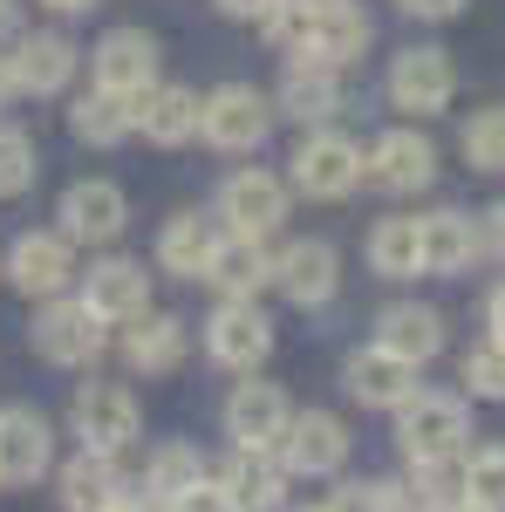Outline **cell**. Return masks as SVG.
Returning a JSON list of instances; mask_svg holds the SVG:
<instances>
[{"label":"cell","instance_id":"6da1fadb","mask_svg":"<svg viewBox=\"0 0 505 512\" xmlns=\"http://www.w3.org/2000/svg\"><path fill=\"white\" fill-rule=\"evenodd\" d=\"M465 437H471V410L451 390H417L396 410V444H403L410 465L417 458H465Z\"/></svg>","mask_w":505,"mask_h":512},{"label":"cell","instance_id":"7a4b0ae2","mask_svg":"<svg viewBox=\"0 0 505 512\" xmlns=\"http://www.w3.org/2000/svg\"><path fill=\"white\" fill-rule=\"evenodd\" d=\"M273 130V103L253 82H219L205 103H198V137L212 151H260Z\"/></svg>","mask_w":505,"mask_h":512},{"label":"cell","instance_id":"3957f363","mask_svg":"<svg viewBox=\"0 0 505 512\" xmlns=\"http://www.w3.org/2000/svg\"><path fill=\"white\" fill-rule=\"evenodd\" d=\"M362 178L389 198H410V192H430L437 185V144L424 130H383L362 158Z\"/></svg>","mask_w":505,"mask_h":512},{"label":"cell","instance_id":"277c9868","mask_svg":"<svg viewBox=\"0 0 505 512\" xmlns=\"http://www.w3.org/2000/svg\"><path fill=\"white\" fill-rule=\"evenodd\" d=\"M458 96V69H451V48H403L396 62H389V103L396 110H410V117H437L444 103Z\"/></svg>","mask_w":505,"mask_h":512},{"label":"cell","instance_id":"5b68a950","mask_svg":"<svg viewBox=\"0 0 505 512\" xmlns=\"http://www.w3.org/2000/svg\"><path fill=\"white\" fill-rule=\"evenodd\" d=\"M294 192H308V198H349L355 185H362V151H355L342 130H308L301 137V151H294Z\"/></svg>","mask_w":505,"mask_h":512},{"label":"cell","instance_id":"8992f818","mask_svg":"<svg viewBox=\"0 0 505 512\" xmlns=\"http://www.w3.org/2000/svg\"><path fill=\"white\" fill-rule=\"evenodd\" d=\"M205 349H212L219 369L253 376V369L273 355V321L260 315V301H219V315L205 321Z\"/></svg>","mask_w":505,"mask_h":512},{"label":"cell","instance_id":"52a82bcc","mask_svg":"<svg viewBox=\"0 0 505 512\" xmlns=\"http://www.w3.org/2000/svg\"><path fill=\"white\" fill-rule=\"evenodd\" d=\"M280 465L294 478H335L349 465V424L328 417V410H301L280 437Z\"/></svg>","mask_w":505,"mask_h":512},{"label":"cell","instance_id":"ba28073f","mask_svg":"<svg viewBox=\"0 0 505 512\" xmlns=\"http://www.w3.org/2000/svg\"><path fill=\"white\" fill-rule=\"evenodd\" d=\"M219 219H226V233H239V239L280 233V219H287V185H280L273 171H233V178L219 185Z\"/></svg>","mask_w":505,"mask_h":512},{"label":"cell","instance_id":"9c48e42d","mask_svg":"<svg viewBox=\"0 0 505 512\" xmlns=\"http://www.w3.org/2000/svg\"><path fill=\"white\" fill-rule=\"evenodd\" d=\"M342 383H349V396L362 410H403V403L417 396V362H403L396 349L369 342V349H355L349 362H342Z\"/></svg>","mask_w":505,"mask_h":512},{"label":"cell","instance_id":"30bf717a","mask_svg":"<svg viewBox=\"0 0 505 512\" xmlns=\"http://www.w3.org/2000/svg\"><path fill=\"white\" fill-rule=\"evenodd\" d=\"M103 328H110V321L89 315V301H62V294H55L35 321V349L48 355V362H62V369H82V362L103 355Z\"/></svg>","mask_w":505,"mask_h":512},{"label":"cell","instance_id":"8fae6325","mask_svg":"<svg viewBox=\"0 0 505 512\" xmlns=\"http://www.w3.org/2000/svg\"><path fill=\"white\" fill-rule=\"evenodd\" d=\"M287 424H294V403L280 383H239L226 396V431H233L239 451H280Z\"/></svg>","mask_w":505,"mask_h":512},{"label":"cell","instance_id":"7c38bea8","mask_svg":"<svg viewBox=\"0 0 505 512\" xmlns=\"http://www.w3.org/2000/svg\"><path fill=\"white\" fill-rule=\"evenodd\" d=\"M273 287H280L294 308H321V301H335V287H342V260H335V246H328V239H294V246H280V253H273Z\"/></svg>","mask_w":505,"mask_h":512},{"label":"cell","instance_id":"4fadbf2b","mask_svg":"<svg viewBox=\"0 0 505 512\" xmlns=\"http://www.w3.org/2000/svg\"><path fill=\"white\" fill-rule=\"evenodd\" d=\"M55 458V431L48 417L28 410V403H7L0 410V485H35Z\"/></svg>","mask_w":505,"mask_h":512},{"label":"cell","instance_id":"5bb4252c","mask_svg":"<svg viewBox=\"0 0 505 512\" xmlns=\"http://www.w3.org/2000/svg\"><path fill=\"white\" fill-rule=\"evenodd\" d=\"M89 69H96V89H110V96H144L157 82V41L144 28H110L96 41Z\"/></svg>","mask_w":505,"mask_h":512},{"label":"cell","instance_id":"9a60e30c","mask_svg":"<svg viewBox=\"0 0 505 512\" xmlns=\"http://www.w3.org/2000/svg\"><path fill=\"white\" fill-rule=\"evenodd\" d=\"M76 437H82V451H110L117 458L123 444L137 437V396L123 383H89L76 396Z\"/></svg>","mask_w":505,"mask_h":512},{"label":"cell","instance_id":"2e32d148","mask_svg":"<svg viewBox=\"0 0 505 512\" xmlns=\"http://www.w3.org/2000/svg\"><path fill=\"white\" fill-rule=\"evenodd\" d=\"M69 246L76 239L69 233H21L14 239V253H7V280L28 294V301H55L62 287H69V274H76V260H69Z\"/></svg>","mask_w":505,"mask_h":512},{"label":"cell","instance_id":"e0dca14e","mask_svg":"<svg viewBox=\"0 0 505 512\" xmlns=\"http://www.w3.org/2000/svg\"><path fill=\"white\" fill-rule=\"evenodd\" d=\"M123 219H130V198L110 178H82L62 192V233L82 239V246H110L123 233Z\"/></svg>","mask_w":505,"mask_h":512},{"label":"cell","instance_id":"ac0fdd59","mask_svg":"<svg viewBox=\"0 0 505 512\" xmlns=\"http://www.w3.org/2000/svg\"><path fill=\"white\" fill-rule=\"evenodd\" d=\"M369 35H376V28H369V14H362V7H349V0H321L301 62H321V69H335V76H342L349 62H362Z\"/></svg>","mask_w":505,"mask_h":512},{"label":"cell","instance_id":"d6986e66","mask_svg":"<svg viewBox=\"0 0 505 512\" xmlns=\"http://www.w3.org/2000/svg\"><path fill=\"white\" fill-rule=\"evenodd\" d=\"M478 253H485V226L458 212V205H444V212H430L424 219V274L437 280H458L478 267Z\"/></svg>","mask_w":505,"mask_h":512},{"label":"cell","instance_id":"ffe728a7","mask_svg":"<svg viewBox=\"0 0 505 512\" xmlns=\"http://www.w3.org/2000/svg\"><path fill=\"white\" fill-rule=\"evenodd\" d=\"M219 492L233 499V512H280V499H287V465L273 458V451H239L219 465Z\"/></svg>","mask_w":505,"mask_h":512},{"label":"cell","instance_id":"44dd1931","mask_svg":"<svg viewBox=\"0 0 505 512\" xmlns=\"http://www.w3.org/2000/svg\"><path fill=\"white\" fill-rule=\"evenodd\" d=\"M82 301L103 321H137V315H151V274L137 260H96L89 280H82Z\"/></svg>","mask_w":505,"mask_h":512},{"label":"cell","instance_id":"7402d4cb","mask_svg":"<svg viewBox=\"0 0 505 512\" xmlns=\"http://www.w3.org/2000/svg\"><path fill=\"white\" fill-rule=\"evenodd\" d=\"M205 287L219 294V301H253L260 287H273V253L267 239H219V253H212V267H205Z\"/></svg>","mask_w":505,"mask_h":512},{"label":"cell","instance_id":"603a6c76","mask_svg":"<svg viewBox=\"0 0 505 512\" xmlns=\"http://www.w3.org/2000/svg\"><path fill=\"white\" fill-rule=\"evenodd\" d=\"M130 117H137V130L151 137V144H192L198 137V96L192 89H178V82H151L144 96H130Z\"/></svg>","mask_w":505,"mask_h":512},{"label":"cell","instance_id":"cb8c5ba5","mask_svg":"<svg viewBox=\"0 0 505 512\" xmlns=\"http://www.w3.org/2000/svg\"><path fill=\"white\" fill-rule=\"evenodd\" d=\"M376 342L424 369V362L444 355V315L424 308V301H396V308H383V321H376Z\"/></svg>","mask_w":505,"mask_h":512},{"label":"cell","instance_id":"d4e9b609","mask_svg":"<svg viewBox=\"0 0 505 512\" xmlns=\"http://www.w3.org/2000/svg\"><path fill=\"white\" fill-rule=\"evenodd\" d=\"M76 76V41L69 35H21L14 41V82L28 96H55Z\"/></svg>","mask_w":505,"mask_h":512},{"label":"cell","instance_id":"484cf974","mask_svg":"<svg viewBox=\"0 0 505 512\" xmlns=\"http://www.w3.org/2000/svg\"><path fill=\"white\" fill-rule=\"evenodd\" d=\"M185 349H192V328H185L178 315H137V321H130V335H123V362L144 369V376L178 369Z\"/></svg>","mask_w":505,"mask_h":512},{"label":"cell","instance_id":"4316f807","mask_svg":"<svg viewBox=\"0 0 505 512\" xmlns=\"http://www.w3.org/2000/svg\"><path fill=\"white\" fill-rule=\"evenodd\" d=\"M123 492H130V485H123L110 451H82V458L62 465V506L69 512H110Z\"/></svg>","mask_w":505,"mask_h":512},{"label":"cell","instance_id":"83f0119b","mask_svg":"<svg viewBox=\"0 0 505 512\" xmlns=\"http://www.w3.org/2000/svg\"><path fill=\"white\" fill-rule=\"evenodd\" d=\"M280 110H287L294 123H308V130H321V123L342 110V82H335V69L294 62V69L280 76Z\"/></svg>","mask_w":505,"mask_h":512},{"label":"cell","instance_id":"f1b7e54d","mask_svg":"<svg viewBox=\"0 0 505 512\" xmlns=\"http://www.w3.org/2000/svg\"><path fill=\"white\" fill-rule=\"evenodd\" d=\"M212 253H219V233H212L198 212H178V219H164V233H157V267H164V274L205 280Z\"/></svg>","mask_w":505,"mask_h":512},{"label":"cell","instance_id":"f546056e","mask_svg":"<svg viewBox=\"0 0 505 512\" xmlns=\"http://www.w3.org/2000/svg\"><path fill=\"white\" fill-rule=\"evenodd\" d=\"M369 267L383 280L424 274V219H376L369 226Z\"/></svg>","mask_w":505,"mask_h":512},{"label":"cell","instance_id":"4dcf8cb0","mask_svg":"<svg viewBox=\"0 0 505 512\" xmlns=\"http://www.w3.org/2000/svg\"><path fill=\"white\" fill-rule=\"evenodd\" d=\"M465 499V458H417L403 478V512H451Z\"/></svg>","mask_w":505,"mask_h":512},{"label":"cell","instance_id":"1f68e13d","mask_svg":"<svg viewBox=\"0 0 505 512\" xmlns=\"http://www.w3.org/2000/svg\"><path fill=\"white\" fill-rule=\"evenodd\" d=\"M69 123H76V137L82 144H123L130 130H137V117H130V96H110V89H89L76 110H69Z\"/></svg>","mask_w":505,"mask_h":512},{"label":"cell","instance_id":"d6a6232c","mask_svg":"<svg viewBox=\"0 0 505 512\" xmlns=\"http://www.w3.org/2000/svg\"><path fill=\"white\" fill-rule=\"evenodd\" d=\"M458 151H465L471 171H505V103L471 110L465 130H458Z\"/></svg>","mask_w":505,"mask_h":512},{"label":"cell","instance_id":"836d02e7","mask_svg":"<svg viewBox=\"0 0 505 512\" xmlns=\"http://www.w3.org/2000/svg\"><path fill=\"white\" fill-rule=\"evenodd\" d=\"M198 478H205V458H198L192 444H157L151 472H144V492L151 499H178V492H192Z\"/></svg>","mask_w":505,"mask_h":512},{"label":"cell","instance_id":"e575fe53","mask_svg":"<svg viewBox=\"0 0 505 512\" xmlns=\"http://www.w3.org/2000/svg\"><path fill=\"white\" fill-rule=\"evenodd\" d=\"M465 499L485 512H505V444H485L465 458Z\"/></svg>","mask_w":505,"mask_h":512},{"label":"cell","instance_id":"d590c367","mask_svg":"<svg viewBox=\"0 0 505 512\" xmlns=\"http://www.w3.org/2000/svg\"><path fill=\"white\" fill-rule=\"evenodd\" d=\"M458 376H465L471 396H485V403H505V342H471L465 362H458Z\"/></svg>","mask_w":505,"mask_h":512},{"label":"cell","instance_id":"8d00e7d4","mask_svg":"<svg viewBox=\"0 0 505 512\" xmlns=\"http://www.w3.org/2000/svg\"><path fill=\"white\" fill-rule=\"evenodd\" d=\"M328 512H403V485L389 478H349L328 492Z\"/></svg>","mask_w":505,"mask_h":512},{"label":"cell","instance_id":"74e56055","mask_svg":"<svg viewBox=\"0 0 505 512\" xmlns=\"http://www.w3.org/2000/svg\"><path fill=\"white\" fill-rule=\"evenodd\" d=\"M314 14H321V0H273V7H267V21H260V28H267V35L280 41V48H294V55H301V48H308V28H314Z\"/></svg>","mask_w":505,"mask_h":512},{"label":"cell","instance_id":"f35d334b","mask_svg":"<svg viewBox=\"0 0 505 512\" xmlns=\"http://www.w3.org/2000/svg\"><path fill=\"white\" fill-rule=\"evenodd\" d=\"M35 185V144L21 130H0V198L28 192Z\"/></svg>","mask_w":505,"mask_h":512},{"label":"cell","instance_id":"ab89813d","mask_svg":"<svg viewBox=\"0 0 505 512\" xmlns=\"http://www.w3.org/2000/svg\"><path fill=\"white\" fill-rule=\"evenodd\" d=\"M164 506H171V512H233V499L219 492V478L205 472V478L192 485V492H178V499H164Z\"/></svg>","mask_w":505,"mask_h":512},{"label":"cell","instance_id":"60d3db41","mask_svg":"<svg viewBox=\"0 0 505 512\" xmlns=\"http://www.w3.org/2000/svg\"><path fill=\"white\" fill-rule=\"evenodd\" d=\"M403 14H417V21H451V14H465V0H396Z\"/></svg>","mask_w":505,"mask_h":512},{"label":"cell","instance_id":"b9f144b4","mask_svg":"<svg viewBox=\"0 0 505 512\" xmlns=\"http://www.w3.org/2000/svg\"><path fill=\"white\" fill-rule=\"evenodd\" d=\"M273 0H219V14H233V21H267Z\"/></svg>","mask_w":505,"mask_h":512},{"label":"cell","instance_id":"7bdbcfd3","mask_svg":"<svg viewBox=\"0 0 505 512\" xmlns=\"http://www.w3.org/2000/svg\"><path fill=\"white\" fill-rule=\"evenodd\" d=\"M485 328H492V342H505V280L492 287V301H485Z\"/></svg>","mask_w":505,"mask_h":512},{"label":"cell","instance_id":"ee69618b","mask_svg":"<svg viewBox=\"0 0 505 512\" xmlns=\"http://www.w3.org/2000/svg\"><path fill=\"white\" fill-rule=\"evenodd\" d=\"M0 41H21V0H0Z\"/></svg>","mask_w":505,"mask_h":512},{"label":"cell","instance_id":"f6af8a7d","mask_svg":"<svg viewBox=\"0 0 505 512\" xmlns=\"http://www.w3.org/2000/svg\"><path fill=\"white\" fill-rule=\"evenodd\" d=\"M485 246L505 253V205H492V219H485Z\"/></svg>","mask_w":505,"mask_h":512},{"label":"cell","instance_id":"bcb514c9","mask_svg":"<svg viewBox=\"0 0 505 512\" xmlns=\"http://www.w3.org/2000/svg\"><path fill=\"white\" fill-rule=\"evenodd\" d=\"M41 7H55V14H89V7H103V0H41Z\"/></svg>","mask_w":505,"mask_h":512},{"label":"cell","instance_id":"7dc6e473","mask_svg":"<svg viewBox=\"0 0 505 512\" xmlns=\"http://www.w3.org/2000/svg\"><path fill=\"white\" fill-rule=\"evenodd\" d=\"M14 89H21V82H14V55H0V103H7Z\"/></svg>","mask_w":505,"mask_h":512},{"label":"cell","instance_id":"c3c4849f","mask_svg":"<svg viewBox=\"0 0 505 512\" xmlns=\"http://www.w3.org/2000/svg\"><path fill=\"white\" fill-rule=\"evenodd\" d=\"M451 512H485V506H471V499H458V506H451Z\"/></svg>","mask_w":505,"mask_h":512},{"label":"cell","instance_id":"681fc988","mask_svg":"<svg viewBox=\"0 0 505 512\" xmlns=\"http://www.w3.org/2000/svg\"><path fill=\"white\" fill-rule=\"evenodd\" d=\"M308 512H328V506H308Z\"/></svg>","mask_w":505,"mask_h":512}]
</instances>
